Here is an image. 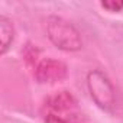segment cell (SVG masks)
I'll return each mask as SVG.
<instances>
[{
  "mask_svg": "<svg viewBox=\"0 0 123 123\" xmlns=\"http://www.w3.org/2000/svg\"><path fill=\"white\" fill-rule=\"evenodd\" d=\"M42 114L45 123H84L77 100L67 90L51 94L43 103Z\"/></svg>",
  "mask_w": 123,
  "mask_h": 123,
  "instance_id": "obj_1",
  "label": "cell"
},
{
  "mask_svg": "<svg viewBox=\"0 0 123 123\" xmlns=\"http://www.w3.org/2000/svg\"><path fill=\"white\" fill-rule=\"evenodd\" d=\"M46 35L56 48L62 51L74 52L83 46L81 35L75 26L59 16H49L46 19Z\"/></svg>",
  "mask_w": 123,
  "mask_h": 123,
  "instance_id": "obj_2",
  "label": "cell"
},
{
  "mask_svg": "<svg viewBox=\"0 0 123 123\" xmlns=\"http://www.w3.org/2000/svg\"><path fill=\"white\" fill-rule=\"evenodd\" d=\"M87 87L94 103L104 111L113 113L116 109V91L106 74L93 70L87 75Z\"/></svg>",
  "mask_w": 123,
  "mask_h": 123,
  "instance_id": "obj_3",
  "label": "cell"
},
{
  "mask_svg": "<svg viewBox=\"0 0 123 123\" xmlns=\"http://www.w3.org/2000/svg\"><path fill=\"white\" fill-rule=\"evenodd\" d=\"M0 39H2V54H5L13 41V26L12 22L2 16L0 18Z\"/></svg>",
  "mask_w": 123,
  "mask_h": 123,
  "instance_id": "obj_5",
  "label": "cell"
},
{
  "mask_svg": "<svg viewBox=\"0 0 123 123\" xmlns=\"http://www.w3.org/2000/svg\"><path fill=\"white\" fill-rule=\"evenodd\" d=\"M35 77L42 84H52L67 77V67L64 62L52 58H45L36 65Z\"/></svg>",
  "mask_w": 123,
  "mask_h": 123,
  "instance_id": "obj_4",
  "label": "cell"
},
{
  "mask_svg": "<svg viewBox=\"0 0 123 123\" xmlns=\"http://www.w3.org/2000/svg\"><path fill=\"white\" fill-rule=\"evenodd\" d=\"M101 7L107 9L109 12H119L120 9H123V2H103Z\"/></svg>",
  "mask_w": 123,
  "mask_h": 123,
  "instance_id": "obj_6",
  "label": "cell"
}]
</instances>
